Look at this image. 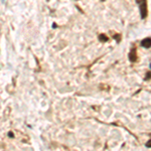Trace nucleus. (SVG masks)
<instances>
[{"instance_id": "f257e3e1", "label": "nucleus", "mask_w": 151, "mask_h": 151, "mask_svg": "<svg viewBox=\"0 0 151 151\" xmlns=\"http://www.w3.org/2000/svg\"><path fill=\"white\" fill-rule=\"evenodd\" d=\"M129 60H130V62H132V63H135L136 60H137V53H136L135 48H132L131 52H129Z\"/></svg>"}, {"instance_id": "f03ea898", "label": "nucleus", "mask_w": 151, "mask_h": 151, "mask_svg": "<svg viewBox=\"0 0 151 151\" xmlns=\"http://www.w3.org/2000/svg\"><path fill=\"white\" fill-rule=\"evenodd\" d=\"M141 45L145 48H149L151 47V37H146L141 41Z\"/></svg>"}, {"instance_id": "7ed1b4c3", "label": "nucleus", "mask_w": 151, "mask_h": 151, "mask_svg": "<svg viewBox=\"0 0 151 151\" xmlns=\"http://www.w3.org/2000/svg\"><path fill=\"white\" fill-rule=\"evenodd\" d=\"M99 40L101 41H108V37H107L105 35H100L99 36Z\"/></svg>"}, {"instance_id": "20e7f679", "label": "nucleus", "mask_w": 151, "mask_h": 151, "mask_svg": "<svg viewBox=\"0 0 151 151\" xmlns=\"http://www.w3.org/2000/svg\"><path fill=\"white\" fill-rule=\"evenodd\" d=\"M136 3H138L140 5L142 3H146V0H136Z\"/></svg>"}, {"instance_id": "39448f33", "label": "nucleus", "mask_w": 151, "mask_h": 151, "mask_svg": "<svg viewBox=\"0 0 151 151\" xmlns=\"http://www.w3.org/2000/svg\"><path fill=\"white\" fill-rule=\"evenodd\" d=\"M146 147H147V148H151V139L148 141L147 143H146Z\"/></svg>"}, {"instance_id": "423d86ee", "label": "nucleus", "mask_w": 151, "mask_h": 151, "mask_svg": "<svg viewBox=\"0 0 151 151\" xmlns=\"http://www.w3.org/2000/svg\"><path fill=\"white\" fill-rule=\"evenodd\" d=\"M150 78H151V73H147V76H146L145 79H146V80H149Z\"/></svg>"}]
</instances>
